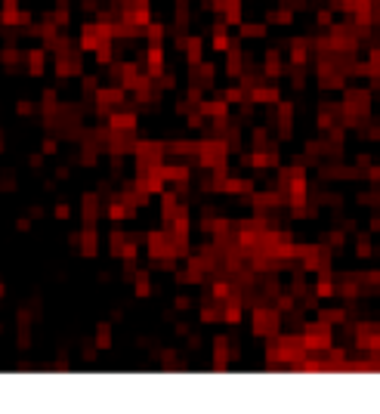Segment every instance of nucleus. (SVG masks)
I'll use <instances>...</instances> for the list:
<instances>
[{
	"label": "nucleus",
	"mask_w": 380,
	"mask_h": 414,
	"mask_svg": "<svg viewBox=\"0 0 380 414\" xmlns=\"http://www.w3.org/2000/svg\"><path fill=\"white\" fill-rule=\"evenodd\" d=\"M133 155H136V176H146V173H151V170L161 167L164 142H136Z\"/></svg>",
	"instance_id": "nucleus-1"
},
{
	"label": "nucleus",
	"mask_w": 380,
	"mask_h": 414,
	"mask_svg": "<svg viewBox=\"0 0 380 414\" xmlns=\"http://www.w3.org/2000/svg\"><path fill=\"white\" fill-rule=\"evenodd\" d=\"M149 257L151 260H167V257H182L180 244H176V238L170 241V235L167 232H149Z\"/></svg>",
	"instance_id": "nucleus-2"
},
{
	"label": "nucleus",
	"mask_w": 380,
	"mask_h": 414,
	"mask_svg": "<svg viewBox=\"0 0 380 414\" xmlns=\"http://www.w3.org/2000/svg\"><path fill=\"white\" fill-rule=\"evenodd\" d=\"M124 93H127L124 87H117V90H96V112L108 115L117 102H124Z\"/></svg>",
	"instance_id": "nucleus-3"
},
{
	"label": "nucleus",
	"mask_w": 380,
	"mask_h": 414,
	"mask_svg": "<svg viewBox=\"0 0 380 414\" xmlns=\"http://www.w3.org/2000/svg\"><path fill=\"white\" fill-rule=\"evenodd\" d=\"M124 22L127 25H149V0H136V3L124 6Z\"/></svg>",
	"instance_id": "nucleus-4"
},
{
	"label": "nucleus",
	"mask_w": 380,
	"mask_h": 414,
	"mask_svg": "<svg viewBox=\"0 0 380 414\" xmlns=\"http://www.w3.org/2000/svg\"><path fill=\"white\" fill-rule=\"evenodd\" d=\"M83 62H81V53H62L56 62V71L62 74V78H68V74H81Z\"/></svg>",
	"instance_id": "nucleus-5"
},
{
	"label": "nucleus",
	"mask_w": 380,
	"mask_h": 414,
	"mask_svg": "<svg viewBox=\"0 0 380 414\" xmlns=\"http://www.w3.org/2000/svg\"><path fill=\"white\" fill-rule=\"evenodd\" d=\"M81 253H83V257H96V253H99L96 226H83V232H81Z\"/></svg>",
	"instance_id": "nucleus-6"
},
{
	"label": "nucleus",
	"mask_w": 380,
	"mask_h": 414,
	"mask_svg": "<svg viewBox=\"0 0 380 414\" xmlns=\"http://www.w3.org/2000/svg\"><path fill=\"white\" fill-rule=\"evenodd\" d=\"M146 68L151 74H161V68H164V47L161 44H151L146 50Z\"/></svg>",
	"instance_id": "nucleus-7"
},
{
	"label": "nucleus",
	"mask_w": 380,
	"mask_h": 414,
	"mask_svg": "<svg viewBox=\"0 0 380 414\" xmlns=\"http://www.w3.org/2000/svg\"><path fill=\"white\" fill-rule=\"evenodd\" d=\"M47 50H28V53H25V65H28V71H31V78H40V74H44V62H47Z\"/></svg>",
	"instance_id": "nucleus-8"
},
{
	"label": "nucleus",
	"mask_w": 380,
	"mask_h": 414,
	"mask_svg": "<svg viewBox=\"0 0 380 414\" xmlns=\"http://www.w3.org/2000/svg\"><path fill=\"white\" fill-rule=\"evenodd\" d=\"M112 130H121V133H133L136 130V115H127V112H121V115H112Z\"/></svg>",
	"instance_id": "nucleus-9"
},
{
	"label": "nucleus",
	"mask_w": 380,
	"mask_h": 414,
	"mask_svg": "<svg viewBox=\"0 0 380 414\" xmlns=\"http://www.w3.org/2000/svg\"><path fill=\"white\" fill-rule=\"evenodd\" d=\"M96 214H99V198L96 195H83V223L96 226Z\"/></svg>",
	"instance_id": "nucleus-10"
},
{
	"label": "nucleus",
	"mask_w": 380,
	"mask_h": 414,
	"mask_svg": "<svg viewBox=\"0 0 380 414\" xmlns=\"http://www.w3.org/2000/svg\"><path fill=\"white\" fill-rule=\"evenodd\" d=\"M22 13H19V0H3V22L6 25H19Z\"/></svg>",
	"instance_id": "nucleus-11"
},
{
	"label": "nucleus",
	"mask_w": 380,
	"mask_h": 414,
	"mask_svg": "<svg viewBox=\"0 0 380 414\" xmlns=\"http://www.w3.org/2000/svg\"><path fill=\"white\" fill-rule=\"evenodd\" d=\"M96 346L99 349H112V325L108 322H102L96 328Z\"/></svg>",
	"instance_id": "nucleus-12"
},
{
	"label": "nucleus",
	"mask_w": 380,
	"mask_h": 414,
	"mask_svg": "<svg viewBox=\"0 0 380 414\" xmlns=\"http://www.w3.org/2000/svg\"><path fill=\"white\" fill-rule=\"evenodd\" d=\"M161 207H164L161 219H164V223H170V219L176 216V195H170V192H164V195H161Z\"/></svg>",
	"instance_id": "nucleus-13"
},
{
	"label": "nucleus",
	"mask_w": 380,
	"mask_h": 414,
	"mask_svg": "<svg viewBox=\"0 0 380 414\" xmlns=\"http://www.w3.org/2000/svg\"><path fill=\"white\" fill-rule=\"evenodd\" d=\"M124 244H127V235H124L121 229H115V232H112V238H108V250H112L115 257H121Z\"/></svg>",
	"instance_id": "nucleus-14"
},
{
	"label": "nucleus",
	"mask_w": 380,
	"mask_h": 414,
	"mask_svg": "<svg viewBox=\"0 0 380 414\" xmlns=\"http://www.w3.org/2000/svg\"><path fill=\"white\" fill-rule=\"evenodd\" d=\"M151 294V282H149V272H136V297L146 300Z\"/></svg>",
	"instance_id": "nucleus-15"
},
{
	"label": "nucleus",
	"mask_w": 380,
	"mask_h": 414,
	"mask_svg": "<svg viewBox=\"0 0 380 414\" xmlns=\"http://www.w3.org/2000/svg\"><path fill=\"white\" fill-rule=\"evenodd\" d=\"M146 37H149V44H161V40H164V25L149 22L146 25Z\"/></svg>",
	"instance_id": "nucleus-16"
},
{
	"label": "nucleus",
	"mask_w": 380,
	"mask_h": 414,
	"mask_svg": "<svg viewBox=\"0 0 380 414\" xmlns=\"http://www.w3.org/2000/svg\"><path fill=\"white\" fill-rule=\"evenodd\" d=\"M161 176H164V180H176V182H182L185 176H189V170H185V167H161Z\"/></svg>",
	"instance_id": "nucleus-17"
},
{
	"label": "nucleus",
	"mask_w": 380,
	"mask_h": 414,
	"mask_svg": "<svg viewBox=\"0 0 380 414\" xmlns=\"http://www.w3.org/2000/svg\"><path fill=\"white\" fill-rule=\"evenodd\" d=\"M96 62H99V65L112 62V40H105V44H99V47H96Z\"/></svg>",
	"instance_id": "nucleus-18"
},
{
	"label": "nucleus",
	"mask_w": 380,
	"mask_h": 414,
	"mask_svg": "<svg viewBox=\"0 0 380 414\" xmlns=\"http://www.w3.org/2000/svg\"><path fill=\"white\" fill-rule=\"evenodd\" d=\"M81 164H83V167H93V164H96V149H93V146H87V149H83Z\"/></svg>",
	"instance_id": "nucleus-19"
},
{
	"label": "nucleus",
	"mask_w": 380,
	"mask_h": 414,
	"mask_svg": "<svg viewBox=\"0 0 380 414\" xmlns=\"http://www.w3.org/2000/svg\"><path fill=\"white\" fill-rule=\"evenodd\" d=\"M189 59H192L195 65L201 62V44H198V40H189Z\"/></svg>",
	"instance_id": "nucleus-20"
},
{
	"label": "nucleus",
	"mask_w": 380,
	"mask_h": 414,
	"mask_svg": "<svg viewBox=\"0 0 380 414\" xmlns=\"http://www.w3.org/2000/svg\"><path fill=\"white\" fill-rule=\"evenodd\" d=\"M0 62L3 65H16L19 62V53H16V50H3V53H0Z\"/></svg>",
	"instance_id": "nucleus-21"
},
{
	"label": "nucleus",
	"mask_w": 380,
	"mask_h": 414,
	"mask_svg": "<svg viewBox=\"0 0 380 414\" xmlns=\"http://www.w3.org/2000/svg\"><path fill=\"white\" fill-rule=\"evenodd\" d=\"M16 112H19L22 117H28L31 112H34V105H31V102H28V99H22V102H19V105H16Z\"/></svg>",
	"instance_id": "nucleus-22"
},
{
	"label": "nucleus",
	"mask_w": 380,
	"mask_h": 414,
	"mask_svg": "<svg viewBox=\"0 0 380 414\" xmlns=\"http://www.w3.org/2000/svg\"><path fill=\"white\" fill-rule=\"evenodd\" d=\"M53 214H56L59 219H68V216H71V207H68V204H56Z\"/></svg>",
	"instance_id": "nucleus-23"
},
{
	"label": "nucleus",
	"mask_w": 380,
	"mask_h": 414,
	"mask_svg": "<svg viewBox=\"0 0 380 414\" xmlns=\"http://www.w3.org/2000/svg\"><path fill=\"white\" fill-rule=\"evenodd\" d=\"M56 151H59V146H56L53 139H47V142H44V155H56Z\"/></svg>",
	"instance_id": "nucleus-24"
},
{
	"label": "nucleus",
	"mask_w": 380,
	"mask_h": 414,
	"mask_svg": "<svg viewBox=\"0 0 380 414\" xmlns=\"http://www.w3.org/2000/svg\"><path fill=\"white\" fill-rule=\"evenodd\" d=\"M83 90H87V93H96V78H83Z\"/></svg>",
	"instance_id": "nucleus-25"
},
{
	"label": "nucleus",
	"mask_w": 380,
	"mask_h": 414,
	"mask_svg": "<svg viewBox=\"0 0 380 414\" xmlns=\"http://www.w3.org/2000/svg\"><path fill=\"white\" fill-rule=\"evenodd\" d=\"M16 229H19V232H28V229H31V219H19V223H16Z\"/></svg>",
	"instance_id": "nucleus-26"
},
{
	"label": "nucleus",
	"mask_w": 380,
	"mask_h": 414,
	"mask_svg": "<svg viewBox=\"0 0 380 414\" xmlns=\"http://www.w3.org/2000/svg\"><path fill=\"white\" fill-rule=\"evenodd\" d=\"M40 161H44V151H40V155H31V158H28V164H31V167H40Z\"/></svg>",
	"instance_id": "nucleus-27"
},
{
	"label": "nucleus",
	"mask_w": 380,
	"mask_h": 414,
	"mask_svg": "<svg viewBox=\"0 0 380 414\" xmlns=\"http://www.w3.org/2000/svg\"><path fill=\"white\" fill-rule=\"evenodd\" d=\"M3 294H6V284H3V282H0V297H3Z\"/></svg>",
	"instance_id": "nucleus-28"
},
{
	"label": "nucleus",
	"mask_w": 380,
	"mask_h": 414,
	"mask_svg": "<svg viewBox=\"0 0 380 414\" xmlns=\"http://www.w3.org/2000/svg\"><path fill=\"white\" fill-rule=\"evenodd\" d=\"M0 151H3V130H0Z\"/></svg>",
	"instance_id": "nucleus-29"
}]
</instances>
